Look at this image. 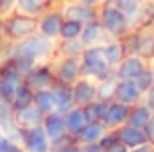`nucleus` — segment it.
<instances>
[{"label": "nucleus", "mask_w": 154, "mask_h": 152, "mask_svg": "<svg viewBox=\"0 0 154 152\" xmlns=\"http://www.w3.org/2000/svg\"><path fill=\"white\" fill-rule=\"evenodd\" d=\"M87 123H89V116L85 113V107H73L65 113V125H67V132L71 136H75Z\"/></svg>", "instance_id": "22"}, {"label": "nucleus", "mask_w": 154, "mask_h": 152, "mask_svg": "<svg viewBox=\"0 0 154 152\" xmlns=\"http://www.w3.org/2000/svg\"><path fill=\"white\" fill-rule=\"evenodd\" d=\"M99 22L103 26L105 34L109 36V40H122L132 28V20L128 18L125 12H121L119 8L107 4L105 2L99 8Z\"/></svg>", "instance_id": "2"}, {"label": "nucleus", "mask_w": 154, "mask_h": 152, "mask_svg": "<svg viewBox=\"0 0 154 152\" xmlns=\"http://www.w3.org/2000/svg\"><path fill=\"white\" fill-rule=\"evenodd\" d=\"M79 61H81L83 77H89V79H93L95 83L107 79V77H111V75H115V69L105 61L101 45L85 48L83 54H81V57H79Z\"/></svg>", "instance_id": "3"}, {"label": "nucleus", "mask_w": 154, "mask_h": 152, "mask_svg": "<svg viewBox=\"0 0 154 152\" xmlns=\"http://www.w3.org/2000/svg\"><path fill=\"white\" fill-rule=\"evenodd\" d=\"M0 134H2V130H0Z\"/></svg>", "instance_id": "46"}, {"label": "nucleus", "mask_w": 154, "mask_h": 152, "mask_svg": "<svg viewBox=\"0 0 154 152\" xmlns=\"http://www.w3.org/2000/svg\"><path fill=\"white\" fill-rule=\"evenodd\" d=\"M83 44L79 40H59L55 44V54L61 57H81L83 54Z\"/></svg>", "instance_id": "27"}, {"label": "nucleus", "mask_w": 154, "mask_h": 152, "mask_svg": "<svg viewBox=\"0 0 154 152\" xmlns=\"http://www.w3.org/2000/svg\"><path fill=\"white\" fill-rule=\"evenodd\" d=\"M34 105L44 113V116L50 115V113H54L55 111V97H54L51 87H50V89H38V91H34Z\"/></svg>", "instance_id": "26"}, {"label": "nucleus", "mask_w": 154, "mask_h": 152, "mask_svg": "<svg viewBox=\"0 0 154 152\" xmlns=\"http://www.w3.org/2000/svg\"><path fill=\"white\" fill-rule=\"evenodd\" d=\"M51 65H54L55 81H61V83L73 85L79 77H83L79 57H59L57 61H54Z\"/></svg>", "instance_id": "9"}, {"label": "nucleus", "mask_w": 154, "mask_h": 152, "mask_svg": "<svg viewBox=\"0 0 154 152\" xmlns=\"http://www.w3.org/2000/svg\"><path fill=\"white\" fill-rule=\"evenodd\" d=\"M113 101H119V103H122V105L132 107V105L142 101V91L138 89L134 79H119Z\"/></svg>", "instance_id": "13"}, {"label": "nucleus", "mask_w": 154, "mask_h": 152, "mask_svg": "<svg viewBox=\"0 0 154 152\" xmlns=\"http://www.w3.org/2000/svg\"><path fill=\"white\" fill-rule=\"evenodd\" d=\"M2 152H26V150H24V146H22L20 140L4 136V138H2Z\"/></svg>", "instance_id": "34"}, {"label": "nucleus", "mask_w": 154, "mask_h": 152, "mask_svg": "<svg viewBox=\"0 0 154 152\" xmlns=\"http://www.w3.org/2000/svg\"><path fill=\"white\" fill-rule=\"evenodd\" d=\"M63 20H65L63 12H57V10H48V12H44L40 18H38V32H40V34H44L45 38L57 40Z\"/></svg>", "instance_id": "12"}, {"label": "nucleus", "mask_w": 154, "mask_h": 152, "mask_svg": "<svg viewBox=\"0 0 154 152\" xmlns=\"http://www.w3.org/2000/svg\"><path fill=\"white\" fill-rule=\"evenodd\" d=\"M144 132H146V138H148V142L154 144V113H152V116H150L148 125L144 126Z\"/></svg>", "instance_id": "37"}, {"label": "nucleus", "mask_w": 154, "mask_h": 152, "mask_svg": "<svg viewBox=\"0 0 154 152\" xmlns=\"http://www.w3.org/2000/svg\"><path fill=\"white\" fill-rule=\"evenodd\" d=\"M63 16L69 20H77V22H81V24H87V22H93V20L99 18V8L87 6V4L77 0V2H73V4L63 8Z\"/></svg>", "instance_id": "16"}, {"label": "nucleus", "mask_w": 154, "mask_h": 152, "mask_svg": "<svg viewBox=\"0 0 154 152\" xmlns=\"http://www.w3.org/2000/svg\"><path fill=\"white\" fill-rule=\"evenodd\" d=\"M79 2H83L87 6H93V8H99V4H105L107 0H79Z\"/></svg>", "instance_id": "43"}, {"label": "nucleus", "mask_w": 154, "mask_h": 152, "mask_svg": "<svg viewBox=\"0 0 154 152\" xmlns=\"http://www.w3.org/2000/svg\"><path fill=\"white\" fill-rule=\"evenodd\" d=\"M105 152H131V148H127L122 142H117V144H113L109 150H105Z\"/></svg>", "instance_id": "41"}, {"label": "nucleus", "mask_w": 154, "mask_h": 152, "mask_svg": "<svg viewBox=\"0 0 154 152\" xmlns=\"http://www.w3.org/2000/svg\"><path fill=\"white\" fill-rule=\"evenodd\" d=\"M81 30H83L81 22L65 18L63 24H61V30H59V38H57V40H79Z\"/></svg>", "instance_id": "30"}, {"label": "nucleus", "mask_w": 154, "mask_h": 152, "mask_svg": "<svg viewBox=\"0 0 154 152\" xmlns=\"http://www.w3.org/2000/svg\"><path fill=\"white\" fill-rule=\"evenodd\" d=\"M131 152H154V144L146 142L142 146H136V148H131Z\"/></svg>", "instance_id": "42"}, {"label": "nucleus", "mask_w": 154, "mask_h": 152, "mask_svg": "<svg viewBox=\"0 0 154 152\" xmlns=\"http://www.w3.org/2000/svg\"><path fill=\"white\" fill-rule=\"evenodd\" d=\"M119 142V134H117V130H107L105 132V136L99 140V146H101V150H109L113 144H117Z\"/></svg>", "instance_id": "35"}, {"label": "nucleus", "mask_w": 154, "mask_h": 152, "mask_svg": "<svg viewBox=\"0 0 154 152\" xmlns=\"http://www.w3.org/2000/svg\"><path fill=\"white\" fill-rule=\"evenodd\" d=\"M71 93L75 107H87L97 99V83L89 77H79L71 85Z\"/></svg>", "instance_id": "10"}, {"label": "nucleus", "mask_w": 154, "mask_h": 152, "mask_svg": "<svg viewBox=\"0 0 154 152\" xmlns=\"http://www.w3.org/2000/svg\"><path fill=\"white\" fill-rule=\"evenodd\" d=\"M24 150L26 152H50L51 150V140L45 134L44 126H32V129H24L20 136Z\"/></svg>", "instance_id": "7"}, {"label": "nucleus", "mask_w": 154, "mask_h": 152, "mask_svg": "<svg viewBox=\"0 0 154 152\" xmlns=\"http://www.w3.org/2000/svg\"><path fill=\"white\" fill-rule=\"evenodd\" d=\"M107 132V126L103 123H93L89 121L85 126H83L79 132L73 136L77 142V146H85V144H99V140L105 136Z\"/></svg>", "instance_id": "17"}, {"label": "nucleus", "mask_w": 154, "mask_h": 152, "mask_svg": "<svg viewBox=\"0 0 154 152\" xmlns=\"http://www.w3.org/2000/svg\"><path fill=\"white\" fill-rule=\"evenodd\" d=\"M111 101H101V99H95L93 103H89L85 107V113L89 116V121L93 123H103L105 115H107V109H109Z\"/></svg>", "instance_id": "29"}, {"label": "nucleus", "mask_w": 154, "mask_h": 152, "mask_svg": "<svg viewBox=\"0 0 154 152\" xmlns=\"http://www.w3.org/2000/svg\"><path fill=\"white\" fill-rule=\"evenodd\" d=\"M152 2H154V0H152Z\"/></svg>", "instance_id": "47"}, {"label": "nucleus", "mask_w": 154, "mask_h": 152, "mask_svg": "<svg viewBox=\"0 0 154 152\" xmlns=\"http://www.w3.org/2000/svg\"><path fill=\"white\" fill-rule=\"evenodd\" d=\"M101 49H103L105 61L109 63L113 69L122 61V59H125V55H127V49H125L122 40H107L103 45H101Z\"/></svg>", "instance_id": "21"}, {"label": "nucleus", "mask_w": 154, "mask_h": 152, "mask_svg": "<svg viewBox=\"0 0 154 152\" xmlns=\"http://www.w3.org/2000/svg\"><path fill=\"white\" fill-rule=\"evenodd\" d=\"M134 81H136V85H138V89L142 91V95H144L146 91L154 85V69H152V67H146V69L136 77Z\"/></svg>", "instance_id": "33"}, {"label": "nucleus", "mask_w": 154, "mask_h": 152, "mask_svg": "<svg viewBox=\"0 0 154 152\" xmlns=\"http://www.w3.org/2000/svg\"><path fill=\"white\" fill-rule=\"evenodd\" d=\"M20 83H22V81H20ZM20 83L0 77V101L10 103V101H12V97H14V91H16V87H18Z\"/></svg>", "instance_id": "32"}, {"label": "nucleus", "mask_w": 154, "mask_h": 152, "mask_svg": "<svg viewBox=\"0 0 154 152\" xmlns=\"http://www.w3.org/2000/svg\"><path fill=\"white\" fill-rule=\"evenodd\" d=\"M142 103H144V105H146V107H148V109H150V111H152V113H154V85H152V87H150V89H148V91H146V93H144V95H142Z\"/></svg>", "instance_id": "36"}, {"label": "nucleus", "mask_w": 154, "mask_h": 152, "mask_svg": "<svg viewBox=\"0 0 154 152\" xmlns=\"http://www.w3.org/2000/svg\"><path fill=\"white\" fill-rule=\"evenodd\" d=\"M14 4H16V0H0V16L8 14Z\"/></svg>", "instance_id": "39"}, {"label": "nucleus", "mask_w": 154, "mask_h": 152, "mask_svg": "<svg viewBox=\"0 0 154 152\" xmlns=\"http://www.w3.org/2000/svg\"><path fill=\"white\" fill-rule=\"evenodd\" d=\"M42 126H44L45 134L50 136L51 146H61V144H71V142H75V138H73L71 134L67 132L65 115H61V113L54 111V113H50V115H45Z\"/></svg>", "instance_id": "6"}, {"label": "nucleus", "mask_w": 154, "mask_h": 152, "mask_svg": "<svg viewBox=\"0 0 154 152\" xmlns=\"http://www.w3.org/2000/svg\"><path fill=\"white\" fill-rule=\"evenodd\" d=\"M148 67V61L140 57L136 54H127L125 59L115 67V77L117 79H136Z\"/></svg>", "instance_id": "11"}, {"label": "nucleus", "mask_w": 154, "mask_h": 152, "mask_svg": "<svg viewBox=\"0 0 154 152\" xmlns=\"http://www.w3.org/2000/svg\"><path fill=\"white\" fill-rule=\"evenodd\" d=\"M54 55H55V40L45 38L40 32H34L24 40L14 42L8 48L6 57H24L34 63H42V61H50Z\"/></svg>", "instance_id": "1"}, {"label": "nucleus", "mask_w": 154, "mask_h": 152, "mask_svg": "<svg viewBox=\"0 0 154 152\" xmlns=\"http://www.w3.org/2000/svg\"><path fill=\"white\" fill-rule=\"evenodd\" d=\"M109 40V36L105 34L103 26H101L99 18L93 20V22L83 24L81 36H79V42L83 44V48H93V45H103L105 42Z\"/></svg>", "instance_id": "15"}, {"label": "nucleus", "mask_w": 154, "mask_h": 152, "mask_svg": "<svg viewBox=\"0 0 154 152\" xmlns=\"http://www.w3.org/2000/svg\"><path fill=\"white\" fill-rule=\"evenodd\" d=\"M107 4L119 8L121 12H125L128 18L134 22L136 14H138V10H140V6H142V0H107Z\"/></svg>", "instance_id": "31"}, {"label": "nucleus", "mask_w": 154, "mask_h": 152, "mask_svg": "<svg viewBox=\"0 0 154 152\" xmlns=\"http://www.w3.org/2000/svg\"><path fill=\"white\" fill-rule=\"evenodd\" d=\"M128 115H131V107L128 105H122L119 101H111L109 109H107V115L103 119V125L107 126V130H117L122 125H127Z\"/></svg>", "instance_id": "14"}, {"label": "nucleus", "mask_w": 154, "mask_h": 152, "mask_svg": "<svg viewBox=\"0 0 154 152\" xmlns=\"http://www.w3.org/2000/svg\"><path fill=\"white\" fill-rule=\"evenodd\" d=\"M150 116H152V111H150V109L140 101V103H136V105H132V107H131V115H128L127 125L138 126V129H144V126L148 125Z\"/></svg>", "instance_id": "25"}, {"label": "nucleus", "mask_w": 154, "mask_h": 152, "mask_svg": "<svg viewBox=\"0 0 154 152\" xmlns=\"http://www.w3.org/2000/svg\"><path fill=\"white\" fill-rule=\"evenodd\" d=\"M24 81H26L34 91H38V89H50V87L55 83L54 65H51L50 61L36 63V65L30 69V73L24 77Z\"/></svg>", "instance_id": "8"}, {"label": "nucleus", "mask_w": 154, "mask_h": 152, "mask_svg": "<svg viewBox=\"0 0 154 152\" xmlns=\"http://www.w3.org/2000/svg\"><path fill=\"white\" fill-rule=\"evenodd\" d=\"M127 54L140 55L144 61H154V28H136L122 38Z\"/></svg>", "instance_id": "4"}, {"label": "nucleus", "mask_w": 154, "mask_h": 152, "mask_svg": "<svg viewBox=\"0 0 154 152\" xmlns=\"http://www.w3.org/2000/svg\"><path fill=\"white\" fill-rule=\"evenodd\" d=\"M77 152H103L99 144H85V146H79Z\"/></svg>", "instance_id": "40"}, {"label": "nucleus", "mask_w": 154, "mask_h": 152, "mask_svg": "<svg viewBox=\"0 0 154 152\" xmlns=\"http://www.w3.org/2000/svg\"><path fill=\"white\" fill-rule=\"evenodd\" d=\"M14 123L18 129H32V126H40L44 123V113L36 107V105H30L26 109H20V111H14Z\"/></svg>", "instance_id": "18"}, {"label": "nucleus", "mask_w": 154, "mask_h": 152, "mask_svg": "<svg viewBox=\"0 0 154 152\" xmlns=\"http://www.w3.org/2000/svg\"><path fill=\"white\" fill-rule=\"evenodd\" d=\"M10 105H12L14 111H20V109H26V107H30V105H34V89L28 85L26 81H22V83L16 87Z\"/></svg>", "instance_id": "23"}, {"label": "nucleus", "mask_w": 154, "mask_h": 152, "mask_svg": "<svg viewBox=\"0 0 154 152\" xmlns=\"http://www.w3.org/2000/svg\"><path fill=\"white\" fill-rule=\"evenodd\" d=\"M4 20L0 18V48H2V45H4Z\"/></svg>", "instance_id": "44"}, {"label": "nucleus", "mask_w": 154, "mask_h": 152, "mask_svg": "<svg viewBox=\"0 0 154 152\" xmlns=\"http://www.w3.org/2000/svg\"><path fill=\"white\" fill-rule=\"evenodd\" d=\"M77 144L71 142V144H61V146H51L50 152H77Z\"/></svg>", "instance_id": "38"}, {"label": "nucleus", "mask_w": 154, "mask_h": 152, "mask_svg": "<svg viewBox=\"0 0 154 152\" xmlns=\"http://www.w3.org/2000/svg\"><path fill=\"white\" fill-rule=\"evenodd\" d=\"M117 134H119V142H122L127 148H136L148 142L144 129H138V126L132 125H122L121 129H117Z\"/></svg>", "instance_id": "19"}, {"label": "nucleus", "mask_w": 154, "mask_h": 152, "mask_svg": "<svg viewBox=\"0 0 154 152\" xmlns=\"http://www.w3.org/2000/svg\"><path fill=\"white\" fill-rule=\"evenodd\" d=\"M117 83H119V79L115 75L107 77L103 81H97V99H101V101H113Z\"/></svg>", "instance_id": "28"}, {"label": "nucleus", "mask_w": 154, "mask_h": 152, "mask_svg": "<svg viewBox=\"0 0 154 152\" xmlns=\"http://www.w3.org/2000/svg\"><path fill=\"white\" fill-rule=\"evenodd\" d=\"M2 138H4V134H0V152H2Z\"/></svg>", "instance_id": "45"}, {"label": "nucleus", "mask_w": 154, "mask_h": 152, "mask_svg": "<svg viewBox=\"0 0 154 152\" xmlns=\"http://www.w3.org/2000/svg\"><path fill=\"white\" fill-rule=\"evenodd\" d=\"M51 91H54L55 97V111L65 115L69 109H73V93H71V85L67 83H61V81H55L51 85Z\"/></svg>", "instance_id": "20"}, {"label": "nucleus", "mask_w": 154, "mask_h": 152, "mask_svg": "<svg viewBox=\"0 0 154 152\" xmlns=\"http://www.w3.org/2000/svg\"><path fill=\"white\" fill-rule=\"evenodd\" d=\"M34 32H38V18L26 16L22 12L10 14L8 18H4V36L10 42H20Z\"/></svg>", "instance_id": "5"}, {"label": "nucleus", "mask_w": 154, "mask_h": 152, "mask_svg": "<svg viewBox=\"0 0 154 152\" xmlns=\"http://www.w3.org/2000/svg\"><path fill=\"white\" fill-rule=\"evenodd\" d=\"M48 4H50V0H16V10L32 18H40L45 12Z\"/></svg>", "instance_id": "24"}]
</instances>
